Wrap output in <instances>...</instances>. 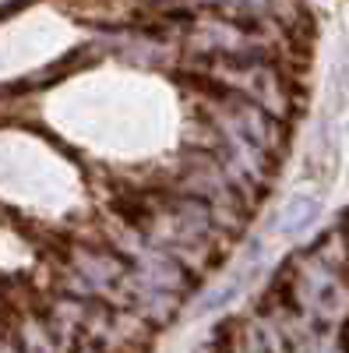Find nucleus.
I'll return each instance as SVG.
<instances>
[{
	"instance_id": "f257e3e1",
	"label": "nucleus",
	"mask_w": 349,
	"mask_h": 353,
	"mask_svg": "<svg viewBox=\"0 0 349 353\" xmlns=\"http://www.w3.org/2000/svg\"><path fill=\"white\" fill-rule=\"evenodd\" d=\"M314 216H317V201L297 198V201L286 209V230H289V233H297V230L310 226V223H314Z\"/></svg>"
}]
</instances>
